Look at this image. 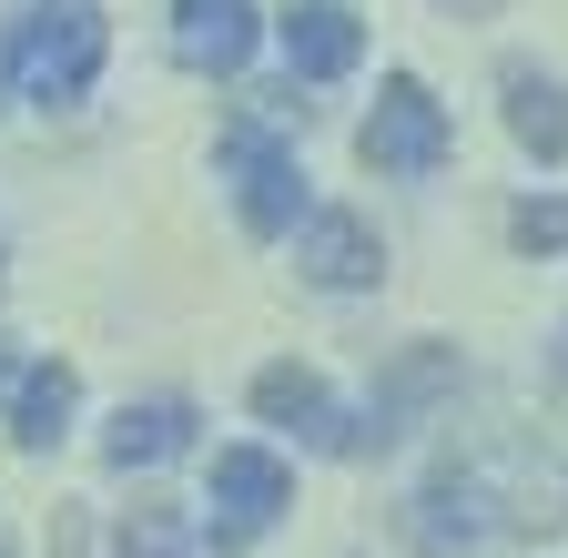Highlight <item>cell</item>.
<instances>
[{
    "label": "cell",
    "mask_w": 568,
    "mask_h": 558,
    "mask_svg": "<svg viewBox=\"0 0 568 558\" xmlns=\"http://www.w3.org/2000/svg\"><path fill=\"white\" fill-rule=\"evenodd\" d=\"M457 396H467V345L457 335H406V345H386L376 376H366V396H355V447H345V467L406 457L426 427H447V416H457Z\"/></svg>",
    "instance_id": "cell-1"
},
{
    "label": "cell",
    "mask_w": 568,
    "mask_h": 558,
    "mask_svg": "<svg viewBox=\"0 0 568 558\" xmlns=\"http://www.w3.org/2000/svg\"><path fill=\"white\" fill-rule=\"evenodd\" d=\"M487 498V538L497 548H548L568 538V427H477L457 437Z\"/></svg>",
    "instance_id": "cell-2"
},
{
    "label": "cell",
    "mask_w": 568,
    "mask_h": 558,
    "mask_svg": "<svg viewBox=\"0 0 568 558\" xmlns=\"http://www.w3.org/2000/svg\"><path fill=\"white\" fill-rule=\"evenodd\" d=\"M11 21V102L31 112H82L112 72V11L102 0H21Z\"/></svg>",
    "instance_id": "cell-3"
},
{
    "label": "cell",
    "mask_w": 568,
    "mask_h": 558,
    "mask_svg": "<svg viewBox=\"0 0 568 558\" xmlns=\"http://www.w3.org/2000/svg\"><path fill=\"white\" fill-rule=\"evenodd\" d=\"M213 183H224L244 244H284V234H295V214L315 203L305 132H284V122H264V112H224V122H213Z\"/></svg>",
    "instance_id": "cell-4"
},
{
    "label": "cell",
    "mask_w": 568,
    "mask_h": 558,
    "mask_svg": "<svg viewBox=\"0 0 568 558\" xmlns=\"http://www.w3.org/2000/svg\"><path fill=\"white\" fill-rule=\"evenodd\" d=\"M284 518H295V457L274 437H203V498H193V528L213 558H254Z\"/></svg>",
    "instance_id": "cell-5"
},
{
    "label": "cell",
    "mask_w": 568,
    "mask_h": 558,
    "mask_svg": "<svg viewBox=\"0 0 568 558\" xmlns=\"http://www.w3.org/2000/svg\"><path fill=\"white\" fill-rule=\"evenodd\" d=\"M457 163V112L437 102V82L426 72H376V102L366 122H355V173L366 183H437Z\"/></svg>",
    "instance_id": "cell-6"
},
{
    "label": "cell",
    "mask_w": 568,
    "mask_h": 558,
    "mask_svg": "<svg viewBox=\"0 0 568 558\" xmlns=\"http://www.w3.org/2000/svg\"><path fill=\"white\" fill-rule=\"evenodd\" d=\"M244 416H254L274 447H295V457H335L345 467V447H355V396L315 356H264L244 376Z\"/></svg>",
    "instance_id": "cell-7"
},
{
    "label": "cell",
    "mask_w": 568,
    "mask_h": 558,
    "mask_svg": "<svg viewBox=\"0 0 568 558\" xmlns=\"http://www.w3.org/2000/svg\"><path fill=\"white\" fill-rule=\"evenodd\" d=\"M203 437H213V416H203L193 386H142V396H122L102 427H92V457L112 477H163V467L203 457Z\"/></svg>",
    "instance_id": "cell-8"
},
{
    "label": "cell",
    "mask_w": 568,
    "mask_h": 558,
    "mask_svg": "<svg viewBox=\"0 0 568 558\" xmlns=\"http://www.w3.org/2000/svg\"><path fill=\"white\" fill-rule=\"evenodd\" d=\"M284 254H295V285L305 295H335V305L386 295V234H376L366 203H305L295 234H284Z\"/></svg>",
    "instance_id": "cell-9"
},
{
    "label": "cell",
    "mask_w": 568,
    "mask_h": 558,
    "mask_svg": "<svg viewBox=\"0 0 568 558\" xmlns=\"http://www.w3.org/2000/svg\"><path fill=\"white\" fill-rule=\"evenodd\" d=\"M264 41L284 51V72H295L305 92H335V82H355L366 72V11L355 0H284V11L264 21Z\"/></svg>",
    "instance_id": "cell-10"
},
{
    "label": "cell",
    "mask_w": 568,
    "mask_h": 558,
    "mask_svg": "<svg viewBox=\"0 0 568 558\" xmlns=\"http://www.w3.org/2000/svg\"><path fill=\"white\" fill-rule=\"evenodd\" d=\"M163 51L193 82H244L264 51V11L254 0H163Z\"/></svg>",
    "instance_id": "cell-11"
},
{
    "label": "cell",
    "mask_w": 568,
    "mask_h": 558,
    "mask_svg": "<svg viewBox=\"0 0 568 558\" xmlns=\"http://www.w3.org/2000/svg\"><path fill=\"white\" fill-rule=\"evenodd\" d=\"M0 437H11V457H61L82 437V366L71 356H21L11 386H0Z\"/></svg>",
    "instance_id": "cell-12"
},
{
    "label": "cell",
    "mask_w": 568,
    "mask_h": 558,
    "mask_svg": "<svg viewBox=\"0 0 568 558\" xmlns=\"http://www.w3.org/2000/svg\"><path fill=\"white\" fill-rule=\"evenodd\" d=\"M497 132L518 143V163L568 173V72H548L538 51H508L497 61Z\"/></svg>",
    "instance_id": "cell-13"
},
{
    "label": "cell",
    "mask_w": 568,
    "mask_h": 558,
    "mask_svg": "<svg viewBox=\"0 0 568 558\" xmlns=\"http://www.w3.org/2000/svg\"><path fill=\"white\" fill-rule=\"evenodd\" d=\"M102 558H213V548H203V528H193L183 498H132L102 528Z\"/></svg>",
    "instance_id": "cell-14"
},
{
    "label": "cell",
    "mask_w": 568,
    "mask_h": 558,
    "mask_svg": "<svg viewBox=\"0 0 568 558\" xmlns=\"http://www.w3.org/2000/svg\"><path fill=\"white\" fill-rule=\"evenodd\" d=\"M497 234H508L518 264H568V183H518Z\"/></svg>",
    "instance_id": "cell-15"
},
{
    "label": "cell",
    "mask_w": 568,
    "mask_h": 558,
    "mask_svg": "<svg viewBox=\"0 0 568 558\" xmlns=\"http://www.w3.org/2000/svg\"><path fill=\"white\" fill-rule=\"evenodd\" d=\"M51 558H102V528L82 518V498H51Z\"/></svg>",
    "instance_id": "cell-16"
},
{
    "label": "cell",
    "mask_w": 568,
    "mask_h": 558,
    "mask_svg": "<svg viewBox=\"0 0 568 558\" xmlns=\"http://www.w3.org/2000/svg\"><path fill=\"white\" fill-rule=\"evenodd\" d=\"M538 386L568 406V305H558V325H548V345H538Z\"/></svg>",
    "instance_id": "cell-17"
},
{
    "label": "cell",
    "mask_w": 568,
    "mask_h": 558,
    "mask_svg": "<svg viewBox=\"0 0 568 558\" xmlns=\"http://www.w3.org/2000/svg\"><path fill=\"white\" fill-rule=\"evenodd\" d=\"M437 21H508V0H426Z\"/></svg>",
    "instance_id": "cell-18"
},
{
    "label": "cell",
    "mask_w": 568,
    "mask_h": 558,
    "mask_svg": "<svg viewBox=\"0 0 568 558\" xmlns=\"http://www.w3.org/2000/svg\"><path fill=\"white\" fill-rule=\"evenodd\" d=\"M11 366H21V335H11V325H0V386H11Z\"/></svg>",
    "instance_id": "cell-19"
},
{
    "label": "cell",
    "mask_w": 568,
    "mask_h": 558,
    "mask_svg": "<svg viewBox=\"0 0 568 558\" xmlns=\"http://www.w3.org/2000/svg\"><path fill=\"white\" fill-rule=\"evenodd\" d=\"M0 274H11V244H0Z\"/></svg>",
    "instance_id": "cell-20"
},
{
    "label": "cell",
    "mask_w": 568,
    "mask_h": 558,
    "mask_svg": "<svg viewBox=\"0 0 568 558\" xmlns=\"http://www.w3.org/2000/svg\"><path fill=\"white\" fill-rule=\"evenodd\" d=\"M0 558H21V548H11V538H0Z\"/></svg>",
    "instance_id": "cell-21"
}]
</instances>
